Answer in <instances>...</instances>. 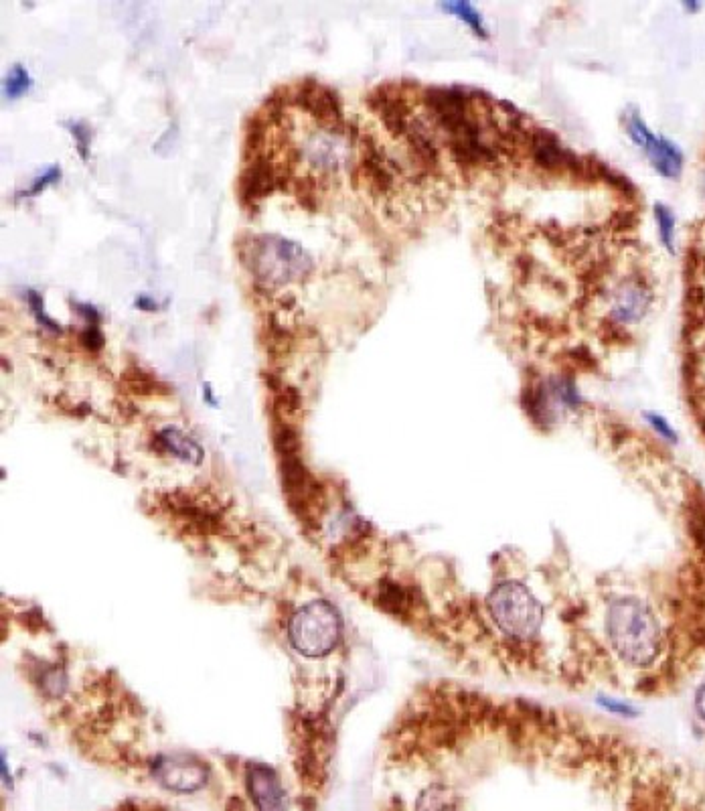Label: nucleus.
<instances>
[{
    "label": "nucleus",
    "mask_w": 705,
    "mask_h": 811,
    "mask_svg": "<svg viewBox=\"0 0 705 811\" xmlns=\"http://www.w3.org/2000/svg\"><path fill=\"white\" fill-rule=\"evenodd\" d=\"M606 635L616 655L637 668L649 666L663 647L655 613L635 597H618L608 605Z\"/></svg>",
    "instance_id": "1"
},
{
    "label": "nucleus",
    "mask_w": 705,
    "mask_h": 811,
    "mask_svg": "<svg viewBox=\"0 0 705 811\" xmlns=\"http://www.w3.org/2000/svg\"><path fill=\"white\" fill-rule=\"evenodd\" d=\"M242 264L268 288L296 282L310 274V254L292 240L274 234L246 236L240 242Z\"/></svg>",
    "instance_id": "2"
},
{
    "label": "nucleus",
    "mask_w": 705,
    "mask_h": 811,
    "mask_svg": "<svg viewBox=\"0 0 705 811\" xmlns=\"http://www.w3.org/2000/svg\"><path fill=\"white\" fill-rule=\"evenodd\" d=\"M487 609L499 631L513 641H531L541 629L543 609L521 582L505 580L497 584L487 599Z\"/></svg>",
    "instance_id": "3"
},
{
    "label": "nucleus",
    "mask_w": 705,
    "mask_h": 811,
    "mask_svg": "<svg viewBox=\"0 0 705 811\" xmlns=\"http://www.w3.org/2000/svg\"><path fill=\"white\" fill-rule=\"evenodd\" d=\"M290 643L306 657H323L341 637V619L327 601H312L294 613L288 625Z\"/></svg>",
    "instance_id": "4"
},
{
    "label": "nucleus",
    "mask_w": 705,
    "mask_h": 811,
    "mask_svg": "<svg viewBox=\"0 0 705 811\" xmlns=\"http://www.w3.org/2000/svg\"><path fill=\"white\" fill-rule=\"evenodd\" d=\"M624 128L661 177L677 179L681 175L683 153L673 140L655 134L637 112H629L624 116Z\"/></svg>",
    "instance_id": "5"
},
{
    "label": "nucleus",
    "mask_w": 705,
    "mask_h": 811,
    "mask_svg": "<svg viewBox=\"0 0 705 811\" xmlns=\"http://www.w3.org/2000/svg\"><path fill=\"white\" fill-rule=\"evenodd\" d=\"M608 299V317L616 327L641 323L653 305V290L641 276H629L614 284Z\"/></svg>",
    "instance_id": "6"
},
{
    "label": "nucleus",
    "mask_w": 705,
    "mask_h": 811,
    "mask_svg": "<svg viewBox=\"0 0 705 811\" xmlns=\"http://www.w3.org/2000/svg\"><path fill=\"white\" fill-rule=\"evenodd\" d=\"M156 779L163 787L177 793H191L207 783V769L201 761L187 755H173L159 759L154 767Z\"/></svg>",
    "instance_id": "7"
},
{
    "label": "nucleus",
    "mask_w": 705,
    "mask_h": 811,
    "mask_svg": "<svg viewBox=\"0 0 705 811\" xmlns=\"http://www.w3.org/2000/svg\"><path fill=\"white\" fill-rule=\"evenodd\" d=\"M288 181L284 171L276 169L272 161L264 155H258L248 163L240 177V197L244 205H256L260 199L268 197L272 191L282 187Z\"/></svg>",
    "instance_id": "8"
},
{
    "label": "nucleus",
    "mask_w": 705,
    "mask_h": 811,
    "mask_svg": "<svg viewBox=\"0 0 705 811\" xmlns=\"http://www.w3.org/2000/svg\"><path fill=\"white\" fill-rule=\"evenodd\" d=\"M296 102L315 118L331 122L333 130H339V126L343 124V106L339 94L317 80H304L298 86Z\"/></svg>",
    "instance_id": "9"
},
{
    "label": "nucleus",
    "mask_w": 705,
    "mask_h": 811,
    "mask_svg": "<svg viewBox=\"0 0 705 811\" xmlns=\"http://www.w3.org/2000/svg\"><path fill=\"white\" fill-rule=\"evenodd\" d=\"M246 781L258 811H286V795L272 769L254 765L248 769Z\"/></svg>",
    "instance_id": "10"
},
{
    "label": "nucleus",
    "mask_w": 705,
    "mask_h": 811,
    "mask_svg": "<svg viewBox=\"0 0 705 811\" xmlns=\"http://www.w3.org/2000/svg\"><path fill=\"white\" fill-rule=\"evenodd\" d=\"M369 104L381 116L385 128L391 134L406 136L412 118L402 96L394 94L387 86H379L369 94Z\"/></svg>",
    "instance_id": "11"
},
{
    "label": "nucleus",
    "mask_w": 705,
    "mask_h": 811,
    "mask_svg": "<svg viewBox=\"0 0 705 811\" xmlns=\"http://www.w3.org/2000/svg\"><path fill=\"white\" fill-rule=\"evenodd\" d=\"M156 442H159V447L163 451L175 455L177 459H181L185 463L199 465L203 461V449L193 438H189L185 432H181L175 426L163 428L159 434H156Z\"/></svg>",
    "instance_id": "12"
},
{
    "label": "nucleus",
    "mask_w": 705,
    "mask_h": 811,
    "mask_svg": "<svg viewBox=\"0 0 705 811\" xmlns=\"http://www.w3.org/2000/svg\"><path fill=\"white\" fill-rule=\"evenodd\" d=\"M406 140L410 144V149L414 157L424 165V167H434L438 165V144L432 136V132L420 122L412 120L410 128L406 132Z\"/></svg>",
    "instance_id": "13"
},
{
    "label": "nucleus",
    "mask_w": 705,
    "mask_h": 811,
    "mask_svg": "<svg viewBox=\"0 0 705 811\" xmlns=\"http://www.w3.org/2000/svg\"><path fill=\"white\" fill-rule=\"evenodd\" d=\"M458 797L446 785L426 787L416 803V811H458Z\"/></svg>",
    "instance_id": "14"
},
{
    "label": "nucleus",
    "mask_w": 705,
    "mask_h": 811,
    "mask_svg": "<svg viewBox=\"0 0 705 811\" xmlns=\"http://www.w3.org/2000/svg\"><path fill=\"white\" fill-rule=\"evenodd\" d=\"M122 382L126 384V388H128L130 392L142 394V396L159 394V392H165V394H167V392H169V388H167L163 382L156 380L150 372L142 370L140 365H128L126 370H124V374H122Z\"/></svg>",
    "instance_id": "15"
},
{
    "label": "nucleus",
    "mask_w": 705,
    "mask_h": 811,
    "mask_svg": "<svg viewBox=\"0 0 705 811\" xmlns=\"http://www.w3.org/2000/svg\"><path fill=\"white\" fill-rule=\"evenodd\" d=\"M440 7H442L448 15H454L456 19H460L470 31H473L475 35H479L481 39H487V37H489V29H487L485 17L477 11L475 5H470V3H442Z\"/></svg>",
    "instance_id": "16"
},
{
    "label": "nucleus",
    "mask_w": 705,
    "mask_h": 811,
    "mask_svg": "<svg viewBox=\"0 0 705 811\" xmlns=\"http://www.w3.org/2000/svg\"><path fill=\"white\" fill-rule=\"evenodd\" d=\"M655 224H657L661 244L665 246V250H669L673 254L675 252V236H677L675 226L677 224H675V215H673L671 207H667L663 203L655 205Z\"/></svg>",
    "instance_id": "17"
},
{
    "label": "nucleus",
    "mask_w": 705,
    "mask_h": 811,
    "mask_svg": "<svg viewBox=\"0 0 705 811\" xmlns=\"http://www.w3.org/2000/svg\"><path fill=\"white\" fill-rule=\"evenodd\" d=\"M29 86H31V76H29V71L21 65V63H17L11 71H9V76H7V80H5V96L7 98H19L23 92H27L29 90Z\"/></svg>",
    "instance_id": "18"
},
{
    "label": "nucleus",
    "mask_w": 705,
    "mask_h": 811,
    "mask_svg": "<svg viewBox=\"0 0 705 811\" xmlns=\"http://www.w3.org/2000/svg\"><path fill=\"white\" fill-rule=\"evenodd\" d=\"M300 406H302V400H300V394H298L296 388L284 384L278 392H274V408H276V412L290 416V414H296L300 410Z\"/></svg>",
    "instance_id": "19"
},
{
    "label": "nucleus",
    "mask_w": 705,
    "mask_h": 811,
    "mask_svg": "<svg viewBox=\"0 0 705 811\" xmlns=\"http://www.w3.org/2000/svg\"><path fill=\"white\" fill-rule=\"evenodd\" d=\"M67 126H69L71 136L75 138L77 153H80L82 159H88L90 157V144H92V128L82 120H69Z\"/></svg>",
    "instance_id": "20"
},
{
    "label": "nucleus",
    "mask_w": 705,
    "mask_h": 811,
    "mask_svg": "<svg viewBox=\"0 0 705 811\" xmlns=\"http://www.w3.org/2000/svg\"><path fill=\"white\" fill-rule=\"evenodd\" d=\"M27 303H29V307H31L35 319H37L45 329H49V331H53V333H61V327L57 325V321L47 315V311H45V301H43V297H41V294H39L37 290H27Z\"/></svg>",
    "instance_id": "21"
},
{
    "label": "nucleus",
    "mask_w": 705,
    "mask_h": 811,
    "mask_svg": "<svg viewBox=\"0 0 705 811\" xmlns=\"http://www.w3.org/2000/svg\"><path fill=\"white\" fill-rule=\"evenodd\" d=\"M80 343L90 351H100L104 347V343H106V337H104V333H102V329L98 325L88 323L80 331Z\"/></svg>",
    "instance_id": "22"
},
{
    "label": "nucleus",
    "mask_w": 705,
    "mask_h": 811,
    "mask_svg": "<svg viewBox=\"0 0 705 811\" xmlns=\"http://www.w3.org/2000/svg\"><path fill=\"white\" fill-rule=\"evenodd\" d=\"M59 179H61V167H59V165H49L41 175H37V177L33 179L31 187H29L25 193H27V195H35V193L43 191L47 185H51V183H55V181H59Z\"/></svg>",
    "instance_id": "23"
},
{
    "label": "nucleus",
    "mask_w": 705,
    "mask_h": 811,
    "mask_svg": "<svg viewBox=\"0 0 705 811\" xmlns=\"http://www.w3.org/2000/svg\"><path fill=\"white\" fill-rule=\"evenodd\" d=\"M645 418L649 420V424H651L663 438H667V440H671V442L677 440L675 430L669 426V422H667L663 416H659V414H645Z\"/></svg>",
    "instance_id": "24"
},
{
    "label": "nucleus",
    "mask_w": 705,
    "mask_h": 811,
    "mask_svg": "<svg viewBox=\"0 0 705 811\" xmlns=\"http://www.w3.org/2000/svg\"><path fill=\"white\" fill-rule=\"evenodd\" d=\"M73 307H75V311L80 313L82 317H86V321H88V323H92V325H100L102 315H100V311H98L96 307H92V305H84V303H73Z\"/></svg>",
    "instance_id": "25"
},
{
    "label": "nucleus",
    "mask_w": 705,
    "mask_h": 811,
    "mask_svg": "<svg viewBox=\"0 0 705 811\" xmlns=\"http://www.w3.org/2000/svg\"><path fill=\"white\" fill-rule=\"evenodd\" d=\"M600 704H602L604 708H608L610 712H616V714H624V716H633V714H635V710H633L631 706H622V704L612 702V700H606V698H602Z\"/></svg>",
    "instance_id": "26"
},
{
    "label": "nucleus",
    "mask_w": 705,
    "mask_h": 811,
    "mask_svg": "<svg viewBox=\"0 0 705 811\" xmlns=\"http://www.w3.org/2000/svg\"><path fill=\"white\" fill-rule=\"evenodd\" d=\"M136 305H138L140 309H146V311L156 309V303H154L150 297H146V294H140V297L136 299Z\"/></svg>",
    "instance_id": "27"
},
{
    "label": "nucleus",
    "mask_w": 705,
    "mask_h": 811,
    "mask_svg": "<svg viewBox=\"0 0 705 811\" xmlns=\"http://www.w3.org/2000/svg\"><path fill=\"white\" fill-rule=\"evenodd\" d=\"M697 712H699V716L705 720V684H703L701 690L697 692Z\"/></svg>",
    "instance_id": "28"
},
{
    "label": "nucleus",
    "mask_w": 705,
    "mask_h": 811,
    "mask_svg": "<svg viewBox=\"0 0 705 811\" xmlns=\"http://www.w3.org/2000/svg\"><path fill=\"white\" fill-rule=\"evenodd\" d=\"M699 7H701V5H691V3H685V5H683V9H687V11H699Z\"/></svg>",
    "instance_id": "29"
},
{
    "label": "nucleus",
    "mask_w": 705,
    "mask_h": 811,
    "mask_svg": "<svg viewBox=\"0 0 705 811\" xmlns=\"http://www.w3.org/2000/svg\"><path fill=\"white\" fill-rule=\"evenodd\" d=\"M703 193H705V175H703Z\"/></svg>",
    "instance_id": "30"
}]
</instances>
